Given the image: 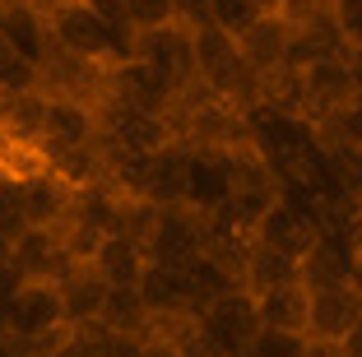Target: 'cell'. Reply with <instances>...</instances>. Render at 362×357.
<instances>
[{"instance_id":"obj_7","label":"cell","mask_w":362,"mask_h":357,"mask_svg":"<svg viewBox=\"0 0 362 357\" xmlns=\"http://www.w3.org/2000/svg\"><path fill=\"white\" fill-rule=\"evenodd\" d=\"M0 320H5V329H10L19 344L65 329V325H70V315H65L61 283H23V293L10 302V311L0 315Z\"/></svg>"},{"instance_id":"obj_30","label":"cell","mask_w":362,"mask_h":357,"mask_svg":"<svg viewBox=\"0 0 362 357\" xmlns=\"http://www.w3.org/2000/svg\"><path fill=\"white\" fill-rule=\"evenodd\" d=\"M307 357H349V348L334 344V339H311L307 334Z\"/></svg>"},{"instance_id":"obj_16","label":"cell","mask_w":362,"mask_h":357,"mask_svg":"<svg viewBox=\"0 0 362 357\" xmlns=\"http://www.w3.org/2000/svg\"><path fill=\"white\" fill-rule=\"evenodd\" d=\"M107 293H112V283H107L93 264H75V269L61 279V297H65L70 325H79V329L98 325V320H103V306H107Z\"/></svg>"},{"instance_id":"obj_24","label":"cell","mask_w":362,"mask_h":357,"mask_svg":"<svg viewBox=\"0 0 362 357\" xmlns=\"http://www.w3.org/2000/svg\"><path fill=\"white\" fill-rule=\"evenodd\" d=\"M28 232V209H23V181L0 172V242H19Z\"/></svg>"},{"instance_id":"obj_22","label":"cell","mask_w":362,"mask_h":357,"mask_svg":"<svg viewBox=\"0 0 362 357\" xmlns=\"http://www.w3.org/2000/svg\"><path fill=\"white\" fill-rule=\"evenodd\" d=\"M149 320H153V315H149V306H144V297H139V288H112L98 325L112 329V334H135V339H144V334H149Z\"/></svg>"},{"instance_id":"obj_6","label":"cell","mask_w":362,"mask_h":357,"mask_svg":"<svg viewBox=\"0 0 362 357\" xmlns=\"http://www.w3.org/2000/svg\"><path fill=\"white\" fill-rule=\"evenodd\" d=\"M37 144L47 148V158H56V153H75V148H93V144H98V103L47 93Z\"/></svg>"},{"instance_id":"obj_32","label":"cell","mask_w":362,"mask_h":357,"mask_svg":"<svg viewBox=\"0 0 362 357\" xmlns=\"http://www.w3.org/2000/svg\"><path fill=\"white\" fill-rule=\"evenodd\" d=\"M344 348H349V357H362V329H358V334H353V339H349Z\"/></svg>"},{"instance_id":"obj_34","label":"cell","mask_w":362,"mask_h":357,"mask_svg":"<svg viewBox=\"0 0 362 357\" xmlns=\"http://www.w3.org/2000/svg\"><path fill=\"white\" fill-rule=\"evenodd\" d=\"M358 269H362V246H358Z\"/></svg>"},{"instance_id":"obj_8","label":"cell","mask_w":362,"mask_h":357,"mask_svg":"<svg viewBox=\"0 0 362 357\" xmlns=\"http://www.w3.org/2000/svg\"><path fill=\"white\" fill-rule=\"evenodd\" d=\"M103 103H121V107H135V112H158V116H172L177 107V93L163 84L158 74L149 70L144 61H121L107 70V98Z\"/></svg>"},{"instance_id":"obj_2","label":"cell","mask_w":362,"mask_h":357,"mask_svg":"<svg viewBox=\"0 0 362 357\" xmlns=\"http://www.w3.org/2000/svg\"><path fill=\"white\" fill-rule=\"evenodd\" d=\"M135 61H144L177 98L200 88V61H195V23L177 19L168 28L135 33Z\"/></svg>"},{"instance_id":"obj_17","label":"cell","mask_w":362,"mask_h":357,"mask_svg":"<svg viewBox=\"0 0 362 357\" xmlns=\"http://www.w3.org/2000/svg\"><path fill=\"white\" fill-rule=\"evenodd\" d=\"M256 311H260V325L265 329H288V334H307V320H311V288L302 279L293 283H279L269 293L256 297Z\"/></svg>"},{"instance_id":"obj_4","label":"cell","mask_w":362,"mask_h":357,"mask_svg":"<svg viewBox=\"0 0 362 357\" xmlns=\"http://www.w3.org/2000/svg\"><path fill=\"white\" fill-rule=\"evenodd\" d=\"M200 329L209 339L214 357H246L265 325H260L256 297L246 293V288H233V293L214 297L209 306H200Z\"/></svg>"},{"instance_id":"obj_18","label":"cell","mask_w":362,"mask_h":357,"mask_svg":"<svg viewBox=\"0 0 362 357\" xmlns=\"http://www.w3.org/2000/svg\"><path fill=\"white\" fill-rule=\"evenodd\" d=\"M302 283L307 288H339V283H362V269H358V251L320 237L316 251L302 260Z\"/></svg>"},{"instance_id":"obj_1","label":"cell","mask_w":362,"mask_h":357,"mask_svg":"<svg viewBox=\"0 0 362 357\" xmlns=\"http://www.w3.org/2000/svg\"><path fill=\"white\" fill-rule=\"evenodd\" d=\"M42 19H47V33H52V47H61V52L79 56L88 65L112 70V65L135 56V37L112 28V19L98 10L93 0H65V5H56Z\"/></svg>"},{"instance_id":"obj_26","label":"cell","mask_w":362,"mask_h":357,"mask_svg":"<svg viewBox=\"0 0 362 357\" xmlns=\"http://www.w3.org/2000/svg\"><path fill=\"white\" fill-rule=\"evenodd\" d=\"M246 357H307V334H288V329H260Z\"/></svg>"},{"instance_id":"obj_28","label":"cell","mask_w":362,"mask_h":357,"mask_svg":"<svg viewBox=\"0 0 362 357\" xmlns=\"http://www.w3.org/2000/svg\"><path fill=\"white\" fill-rule=\"evenodd\" d=\"M23 283H28V279H23V274H19V264H14L10 255H5V260H0V315L10 311V302L23 293Z\"/></svg>"},{"instance_id":"obj_3","label":"cell","mask_w":362,"mask_h":357,"mask_svg":"<svg viewBox=\"0 0 362 357\" xmlns=\"http://www.w3.org/2000/svg\"><path fill=\"white\" fill-rule=\"evenodd\" d=\"M177 121L158 112H135V107L121 103H98V144L117 148V153H163V148L177 144Z\"/></svg>"},{"instance_id":"obj_21","label":"cell","mask_w":362,"mask_h":357,"mask_svg":"<svg viewBox=\"0 0 362 357\" xmlns=\"http://www.w3.org/2000/svg\"><path fill=\"white\" fill-rule=\"evenodd\" d=\"M293 279H302V264L298 260H288L284 251H274V246H265V242H251V255H246V293L251 297H260V293H269V288H279V283H293Z\"/></svg>"},{"instance_id":"obj_25","label":"cell","mask_w":362,"mask_h":357,"mask_svg":"<svg viewBox=\"0 0 362 357\" xmlns=\"http://www.w3.org/2000/svg\"><path fill=\"white\" fill-rule=\"evenodd\" d=\"M126 5V19L135 33H149V28H168V23L186 19L181 14V0H121Z\"/></svg>"},{"instance_id":"obj_12","label":"cell","mask_w":362,"mask_h":357,"mask_svg":"<svg viewBox=\"0 0 362 357\" xmlns=\"http://www.w3.org/2000/svg\"><path fill=\"white\" fill-rule=\"evenodd\" d=\"M79 186L70 177H61L56 168L23 177V209H28V228H65L75 213Z\"/></svg>"},{"instance_id":"obj_29","label":"cell","mask_w":362,"mask_h":357,"mask_svg":"<svg viewBox=\"0 0 362 357\" xmlns=\"http://www.w3.org/2000/svg\"><path fill=\"white\" fill-rule=\"evenodd\" d=\"M139 357H186V348H181L168 329L149 325V334H144V344H139Z\"/></svg>"},{"instance_id":"obj_20","label":"cell","mask_w":362,"mask_h":357,"mask_svg":"<svg viewBox=\"0 0 362 357\" xmlns=\"http://www.w3.org/2000/svg\"><path fill=\"white\" fill-rule=\"evenodd\" d=\"M320 158H325L330 195L362 204V144H353V139H320Z\"/></svg>"},{"instance_id":"obj_19","label":"cell","mask_w":362,"mask_h":357,"mask_svg":"<svg viewBox=\"0 0 362 357\" xmlns=\"http://www.w3.org/2000/svg\"><path fill=\"white\" fill-rule=\"evenodd\" d=\"M93 269L103 274L112 288H139V279H144V269H149V255H144L139 242H130L126 232H117V237H107V242L98 246Z\"/></svg>"},{"instance_id":"obj_14","label":"cell","mask_w":362,"mask_h":357,"mask_svg":"<svg viewBox=\"0 0 362 357\" xmlns=\"http://www.w3.org/2000/svg\"><path fill=\"white\" fill-rule=\"evenodd\" d=\"M139 297H144L153 320H163V315H195L191 274L177 269V264H149L144 279H139Z\"/></svg>"},{"instance_id":"obj_31","label":"cell","mask_w":362,"mask_h":357,"mask_svg":"<svg viewBox=\"0 0 362 357\" xmlns=\"http://www.w3.org/2000/svg\"><path fill=\"white\" fill-rule=\"evenodd\" d=\"M251 5H256L260 14H284V19H288V10H293V0H251Z\"/></svg>"},{"instance_id":"obj_13","label":"cell","mask_w":362,"mask_h":357,"mask_svg":"<svg viewBox=\"0 0 362 357\" xmlns=\"http://www.w3.org/2000/svg\"><path fill=\"white\" fill-rule=\"evenodd\" d=\"M237 47H242V61L251 65L256 79L265 84V79H274L279 70H288V61H293V19L265 14Z\"/></svg>"},{"instance_id":"obj_9","label":"cell","mask_w":362,"mask_h":357,"mask_svg":"<svg viewBox=\"0 0 362 357\" xmlns=\"http://www.w3.org/2000/svg\"><path fill=\"white\" fill-rule=\"evenodd\" d=\"M362 329V283H339V288H311V339H334L349 344Z\"/></svg>"},{"instance_id":"obj_15","label":"cell","mask_w":362,"mask_h":357,"mask_svg":"<svg viewBox=\"0 0 362 357\" xmlns=\"http://www.w3.org/2000/svg\"><path fill=\"white\" fill-rule=\"evenodd\" d=\"M186 186H191V144H186V139H177L172 148L153 153L144 200L158 204V209H177V204H186Z\"/></svg>"},{"instance_id":"obj_5","label":"cell","mask_w":362,"mask_h":357,"mask_svg":"<svg viewBox=\"0 0 362 357\" xmlns=\"http://www.w3.org/2000/svg\"><path fill=\"white\" fill-rule=\"evenodd\" d=\"M204 246H209V218L177 204V209H158V218L149 228V242H144V255H149V264L186 269V264H195L204 255Z\"/></svg>"},{"instance_id":"obj_10","label":"cell","mask_w":362,"mask_h":357,"mask_svg":"<svg viewBox=\"0 0 362 357\" xmlns=\"http://www.w3.org/2000/svg\"><path fill=\"white\" fill-rule=\"evenodd\" d=\"M10 260L19 264V274L28 283H61L65 274L75 269V255L65 251L61 228H28L19 242L10 246Z\"/></svg>"},{"instance_id":"obj_11","label":"cell","mask_w":362,"mask_h":357,"mask_svg":"<svg viewBox=\"0 0 362 357\" xmlns=\"http://www.w3.org/2000/svg\"><path fill=\"white\" fill-rule=\"evenodd\" d=\"M233 200V148H191V186H186V209L200 218H214Z\"/></svg>"},{"instance_id":"obj_33","label":"cell","mask_w":362,"mask_h":357,"mask_svg":"<svg viewBox=\"0 0 362 357\" xmlns=\"http://www.w3.org/2000/svg\"><path fill=\"white\" fill-rule=\"evenodd\" d=\"M5 255H10V242H0V260H5Z\"/></svg>"},{"instance_id":"obj_23","label":"cell","mask_w":362,"mask_h":357,"mask_svg":"<svg viewBox=\"0 0 362 357\" xmlns=\"http://www.w3.org/2000/svg\"><path fill=\"white\" fill-rule=\"evenodd\" d=\"M204 19H209L218 33H228L233 42H242V37L256 28L265 14H260L251 0H209V5H204Z\"/></svg>"},{"instance_id":"obj_27","label":"cell","mask_w":362,"mask_h":357,"mask_svg":"<svg viewBox=\"0 0 362 357\" xmlns=\"http://www.w3.org/2000/svg\"><path fill=\"white\" fill-rule=\"evenodd\" d=\"M56 357H103V325L75 329V334H70V344H65Z\"/></svg>"}]
</instances>
